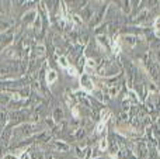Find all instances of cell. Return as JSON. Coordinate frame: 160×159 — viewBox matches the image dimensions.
<instances>
[{
    "label": "cell",
    "mask_w": 160,
    "mask_h": 159,
    "mask_svg": "<svg viewBox=\"0 0 160 159\" xmlns=\"http://www.w3.org/2000/svg\"><path fill=\"white\" fill-rule=\"evenodd\" d=\"M80 86H82L83 90H86V92H91L93 90V82H91L90 76L87 75V73H84V75H82V78H80Z\"/></svg>",
    "instance_id": "cell-1"
},
{
    "label": "cell",
    "mask_w": 160,
    "mask_h": 159,
    "mask_svg": "<svg viewBox=\"0 0 160 159\" xmlns=\"http://www.w3.org/2000/svg\"><path fill=\"white\" fill-rule=\"evenodd\" d=\"M56 79H58V73H56L55 70H48L47 72V83L52 85L53 82H56Z\"/></svg>",
    "instance_id": "cell-2"
},
{
    "label": "cell",
    "mask_w": 160,
    "mask_h": 159,
    "mask_svg": "<svg viewBox=\"0 0 160 159\" xmlns=\"http://www.w3.org/2000/svg\"><path fill=\"white\" fill-rule=\"evenodd\" d=\"M53 118H55V121H61L62 118H63V111H62V109H55L53 110Z\"/></svg>",
    "instance_id": "cell-3"
},
{
    "label": "cell",
    "mask_w": 160,
    "mask_h": 159,
    "mask_svg": "<svg viewBox=\"0 0 160 159\" xmlns=\"http://www.w3.org/2000/svg\"><path fill=\"white\" fill-rule=\"evenodd\" d=\"M58 64L61 65L62 68H65V69H69V61H68L65 56H61V58L58 59Z\"/></svg>",
    "instance_id": "cell-4"
},
{
    "label": "cell",
    "mask_w": 160,
    "mask_h": 159,
    "mask_svg": "<svg viewBox=\"0 0 160 159\" xmlns=\"http://www.w3.org/2000/svg\"><path fill=\"white\" fill-rule=\"evenodd\" d=\"M53 145L58 148V151H68V149H69V146L63 142H53Z\"/></svg>",
    "instance_id": "cell-5"
},
{
    "label": "cell",
    "mask_w": 160,
    "mask_h": 159,
    "mask_svg": "<svg viewBox=\"0 0 160 159\" xmlns=\"http://www.w3.org/2000/svg\"><path fill=\"white\" fill-rule=\"evenodd\" d=\"M35 54H37V55H44V54H45V48L44 47H37L35 48Z\"/></svg>",
    "instance_id": "cell-6"
},
{
    "label": "cell",
    "mask_w": 160,
    "mask_h": 159,
    "mask_svg": "<svg viewBox=\"0 0 160 159\" xmlns=\"http://www.w3.org/2000/svg\"><path fill=\"white\" fill-rule=\"evenodd\" d=\"M100 149H101V151L107 149V140H105V138H102V141L100 142Z\"/></svg>",
    "instance_id": "cell-7"
},
{
    "label": "cell",
    "mask_w": 160,
    "mask_h": 159,
    "mask_svg": "<svg viewBox=\"0 0 160 159\" xmlns=\"http://www.w3.org/2000/svg\"><path fill=\"white\" fill-rule=\"evenodd\" d=\"M73 21H75V25H82V20L79 18L78 14H73Z\"/></svg>",
    "instance_id": "cell-8"
},
{
    "label": "cell",
    "mask_w": 160,
    "mask_h": 159,
    "mask_svg": "<svg viewBox=\"0 0 160 159\" xmlns=\"http://www.w3.org/2000/svg\"><path fill=\"white\" fill-rule=\"evenodd\" d=\"M155 30L158 31V33H160V17L155 20Z\"/></svg>",
    "instance_id": "cell-9"
},
{
    "label": "cell",
    "mask_w": 160,
    "mask_h": 159,
    "mask_svg": "<svg viewBox=\"0 0 160 159\" xmlns=\"http://www.w3.org/2000/svg\"><path fill=\"white\" fill-rule=\"evenodd\" d=\"M18 159H31V156L28 152H21V155L18 156Z\"/></svg>",
    "instance_id": "cell-10"
},
{
    "label": "cell",
    "mask_w": 160,
    "mask_h": 159,
    "mask_svg": "<svg viewBox=\"0 0 160 159\" xmlns=\"http://www.w3.org/2000/svg\"><path fill=\"white\" fill-rule=\"evenodd\" d=\"M68 73H70L72 76H75L76 75V69L75 68H69V69H68Z\"/></svg>",
    "instance_id": "cell-11"
},
{
    "label": "cell",
    "mask_w": 160,
    "mask_h": 159,
    "mask_svg": "<svg viewBox=\"0 0 160 159\" xmlns=\"http://www.w3.org/2000/svg\"><path fill=\"white\" fill-rule=\"evenodd\" d=\"M3 159H18V158H16L14 155H6V156L3 158Z\"/></svg>",
    "instance_id": "cell-12"
}]
</instances>
